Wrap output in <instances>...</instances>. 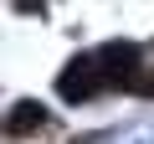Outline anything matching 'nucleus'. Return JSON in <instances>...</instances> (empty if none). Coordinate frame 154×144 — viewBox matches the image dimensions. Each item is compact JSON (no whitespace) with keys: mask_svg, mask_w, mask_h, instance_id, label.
I'll list each match as a JSON object with an SVG mask.
<instances>
[{"mask_svg":"<svg viewBox=\"0 0 154 144\" xmlns=\"http://www.w3.org/2000/svg\"><path fill=\"white\" fill-rule=\"evenodd\" d=\"M41 124H46V108L26 98V103H16V108H11V118H5V134H31V129H41Z\"/></svg>","mask_w":154,"mask_h":144,"instance_id":"nucleus-3","label":"nucleus"},{"mask_svg":"<svg viewBox=\"0 0 154 144\" xmlns=\"http://www.w3.org/2000/svg\"><path fill=\"white\" fill-rule=\"evenodd\" d=\"M144 88H149V93H154V77H149V83H144Z\"/></svg>","mask_w":154,"mask_h":144,"instance_id":"nucleus-4","label":"nucleus"},{"mask_svg":"<svg viewBox=\"0 0 154 144\" xmlns=\"http://www.w3.org/2000/svg\"><path fill=\"white\" fill-rule=\"evenodd\" d=\"M98 62H103V72H108V83H128L134 72H139V46L113 41V46H103V52H98Z\"/></svg>","mask_w":154,"mask_h":144,"instance_id":"nucleus-2","label":"nucleus"},{"mask_svg":"<svg viewBox=\"0 0 154 144\" xmlns=\"http://www.w3.org/2000/svg\"><path fill=\"white\" fill-rule=\"evenodd\" d=\"M103 83H108V72H103L98 52H88V57H72V62L62 67V77H57V93H62L67 103H82V98H93Z\"/></svg>","mask_w":154,"mask_h":144,"instance_id":"nucleus-1","label":"nucleus"}]
</instances>
